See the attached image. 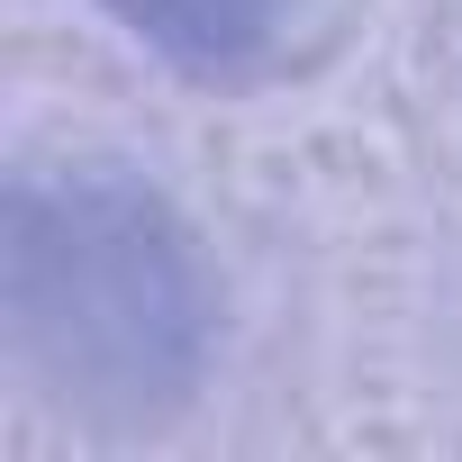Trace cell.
<instances>
[{
	"label": "cell",
	"instance_id": "cell-2",
	"mask_svg": "<svg viewBox=\"0 0 462 462\" xmlns=\"http://www.w3.org/2000/svg\"><path fill=\"white\" fill-rule=\"evenodd\" d=\"M109 19L190 82L263 91L309 73L345 37L354 0H109Z\"/></svg>",
	"mask_w": 462,
	"mask_h": 462
},
{
	"label": "cell",
	"instance_id": "cell-1",
	"mask_svg": "<svg viewBox=\"0 0 462 462\" xmlns=\"http://www.w3.org/2000/svg\"><path fill=\"white\" fill-rule=\"evenodd\" d=\"M0 327L37 399L82 426H163L217 354L199 236L118 172H19L0 217Z\"/></svg>",
	"mask_w": 462,
	"mask_h": 462
}]
</instances>
